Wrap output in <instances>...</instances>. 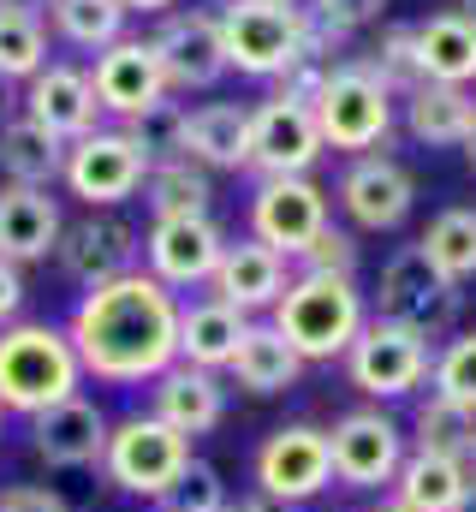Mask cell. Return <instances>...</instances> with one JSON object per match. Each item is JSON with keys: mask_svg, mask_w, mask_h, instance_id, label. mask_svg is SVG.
<instances>
[{"mask_svg": "<svg viewBox=\"0 0 476 512\" xmlns=\"http://www.w3.org/2000/svg\"><path fill=\"white\" fill-rule=\"evenodd\" d=\"M66 340L84 364V382L149 387L167 364H179V292L149 268H131L108 286L78 292Z\"/></svg>", "mask_w": 476, "mask_h": 512, "instance_id": "obj_1", "label": "cell"}, {"mask_svg": "<svg viewBox=\"0 0 476 512\" xmlns=\"http://www.w3.org/2000/svg\"><path fill=\"white\" fill-rule=\"evenodd\" d=\"M84 393V364L66 340V322H6L0 328V411L36 417Z\"/></svg>", "mask_w": 476, "mask_h": 512, "instance_id": "obj_2", "label": "cell"}, {"mask_svg": "<svg viewBox=\"0 0 476 512\" xmlns=\"http://www.w3.org/2000/svg\"><path fill=\"white\" fill-rule=\"evenodd\" d=\"M268 322L286 334V346L304 364H334L352 352V340L369 322V298L346 274H292L286 298L268 310Z\"/></svg>", "mask_w": 476, "mask_h": 512, "instance_id": "obj_3", "label": "cell"}, {"mask_svg": "<svg viewBox=\"0 0 476 512\" xmlns=\"http://www.w3.org/2000/svg\"><path fill=\"white\" fill-rule=\"evenodd\" d=\"M191 435L167 429L155 411H125L119 423H108V453H102V477L137 495V501H167L179 489V477L191 471Z\"/></svg>", "mask_w": 476, "mask_h": 512, "instance_id": "obj_4", "label": "cell"}, {"mask_svg": "<svg viewBox=\"0 0 476 512\" xmlns=\"http://www.w3.org/2000/svg\"><path fill=\"white\" fill-rule=\"evenodd\" d=\"M310 114H316V131H322L328 149L375 155V149L387 143L393 120H399V96H393L357 54H346L340 66H328V78H322Z\"/></svg>", "mask_w": 476, "mask_h": 512, "instance_id": "obj_5", "label": "cell"}, {"mask_svg": "<svg viewBox=\"0 0 476 512\" xmlns=\"http://www.w3.org/2000/svg\"><path fill=\"white\" fill-rule=\"evenodd\" d=\"M459 310H465V286L447 280L423 256V245H399L381 262V280H375V316L381 322H399L423 340H441V334H453Z\"/></svg>", "mask_w": 476, "mask_h": 512, "instance_id": "obj_6", "label": "cell"}, {"mask_svg": "<svg viewBox=\"0 0 476 512\" xmlns=\"http://www.w3.org/2000/svg\"><path fill=\"white\" fill-rule=\"evenodd\" d=\"M256 495L274 507H304L322 489H334V453H328V429L316 423H280L262 435L256 459H250Z\"/></svg>", "mask_w": 476, "mask_h": 512, "instance_id": "obj_7", "label": "cell"}, {"mask_svg": "<svg viewBox=\"0 0 476 512\" xmlns=\"http://www.w3.org/2000/svg\"><path fill=\"white\" fill-rule=\"evenodd\" d=\"M429 364H435V340H423V334H411L399 322H381V316L363 322V334H357L352 352H346L352 387L363 399H375V405L411 399L417 387L429 382Z\"/></svg>", "mask_w": 476, "mask_h": 512, "instance_id": "obj_8", "label": "cell"}, {"mask_svg": "<svg viewBox=\"0 0 476 512\" xmlns=\"http://www.w3.org/2000/svg\"><path fill=\"white\" fill-rule=\"evenodd\" d=\"M221 42L227 66L244 78H280L304 54V6H262V0H227L221 6Z\"/></svg>", "mask_w": 476, "mask_h": 512, "instance_id": "obj_9", "label": "cell"}, {"mask_svg": "<svg viewBox=\"0 0 476 512\" xmlns=\"http://www.w3.org/2000/svg\"><path fill=\"white\" fill-rule=\"evenodd\" d=\"M149 179V155L131 143L125 126H96L90 137L66 143V173L60 185L84 203V209H119L143 191Z\"/></svg>", "mask_w": 476, "mask_h": 512, "instance_id": "obj_10", "label": "cell"}, {"mask_svg": "<svg viewBox=\"0 0 476 512\" xmlns=\"http://www.w3.org/2000/svg\"><path fill=\"white\" fill-rule=\"evenodd\" d=\"M155 60H161V78H167V96H191V90H215L233 66H227V42H221V12L209 6H185V12H167L149 36Z\"/></svg>", "mask_w": 476, "mask_h": 512, "instance_id": "obj_11", "label": "cell"}, {"mask_svg": "<svg viewBox=\"0 0 476 512\" xmlns=\"http://www.w3.org/2000/svg\"><path fill=\"white\" fill-rule=\"evenodd\" d=\"M328 453H334V483L340 489H381V483L393 489V477L411 453V435L381 405H357L346 417H334Z\"/></svg>", "mask_w": 476, "mask_h": 512, "instance_id": "obj_12", "label": "cell"}, {"mask_svg": "<svg viewBox=\"0 0 476 512\" xmlns=\"http://www.w3.org/2000/svg\"><path fill=\"white\" fill-rule=\"evenodd\" d=\"M328 191L310 173H286V179H256L250 191V239L274 245L286 262L310 251V239L328 227Z\"/></svg>", "mask_w": 476, "mask_h": 512, "instance_id": "obj_13", "label": "cell"}, {"mask_svg": "<svg viewBox=\"0 0 476 512\" xmlns=\"http://www.w3.org/2000/svg\"><path fill=\"white\" fill-rule=\"evenodd\" d=\"M54 262L66 268L72 286L90 292V286H108L119 274L143 268V233H137L119 209H90L84 221H66Z\"/></svg>", "mask_w": 476, "mask_h": 512, "instance_id": "obj_14", "label": "cell"}, {"mask_svg": "<svg viewBox=\"0 0 476 512\" xmlns=\"http://www.w3.org/2000/svg\"><path fill=\"white\" fill-rule=\"evenodd\" d=\"M221 251H227V233L215 215H173V221H149L143 233V268L173 292L209 286L221 268Z\"/></svg>", "mask_w": 476, "mask_h": 512, "instance_id": "obj_15", "label": "cell"}, {"mask_svg": "<svg viewBox=\"0 0 476 512\" xmlns=\"http://www.w3.org/2000/svg\"><path fill=\"white\" fill-rule=\"evenodd\" d=\"M322 131L310 102H286L268 96L262 108H250V173L256 179H286V173H310L322 161Z\"/></svg>", "mask_w": 476, "mask_h": 512, "instance_id": "obj_16", "label": "cell"}, {"mask_svg": "<svg viewBox=\"0 0 476 512\" xmlns=\"http://www.w3.org/2000/svg\"><path fill=\"white\" fill-rule=\"evenodd\" d=\"M30 429V453L54 471H102V453H108V411L90 399V393H72L36 417H24Z\"/></svg>", "mask_w": 476, "mask_h": 512, "instance_id": "obj_17", "label": "cell"}, {"mask_svg": "<svg viewBox=\"0 0 476 512\" xmlns=\"http://www.w3.org/2000/svg\"><path fill=\"white\" fill-rule=\"evenodd\" d=\"M411 203H417V179H411L405 161H393L381 149L346 161V173H340V215L352 227H363V233H393V227H405Z\"/></svg>", "mask_w": 476, "mask_h": 512, "instance_id": "obj_18", "label": "cell"}, {"mask_svg": "<svg viewBox=\"0 0 476 512\" xmlns=\"http://www.w3.org/2000/svg\"><path fill=\"white\" fill-rule=\"evenodd\" d=\"M90 84H96L102 114H114L119 126H131L137 114L167 102V78H161V60H155L149 36H119L114 48H102L96 66H90Z\"/></svg>", "mask_w": 476, "mask_h": 512, "instance_id": "obj_19", "label": "cell"}, {"mask_svg": "<svg viewBox=\"0 0 476 512\" xmlns=\"http://www.w3.org/2000/svg\"><path fill=\"white\" fill-rule=\"evenodd\" d=\"M286 286H292V262L274 251V245H262V239H227V251H221V268H215V280H209V298H221V304H233L244 310L250 322L256 316H268L280 298H286Z\"/></svg>", "mask_w": 476, "mask_h": 512, "instance_id": "obj_20", "label": "cell"}, {"mask_svg": "<svg viewBox=\"0 0 476 512\" xmlns=\"http://www.w3.org/2000/svg\"><path fill=\"white\" fill-rule=\"evenodd\" d=\"M36 126H48L54 137L78 143L102 126V102H96V84H90V66H72V60H48L30 84H24V108Z\"/></svg>", "mask_w": 476, "mask_h": 512, "instance_id": "obj_21", "label": "cell"}, {"mask_svg": "<svg viewBox=\"0 0 476 512\" xmlns=\"http://www.w3.org/2000/svg\"><path fill=\"white\" fill-rule=\"evenodd\" d=\"M60 233H66V215H60L54 191L0 179V262H12V268L48 262L60 251Z\"/></svg>", "mask_w": 476, "mask_h": 512, "instance_id": "obj_22", "label": "cell"}, {"mask_svg": "<svg viewBox=\"0 0 476 512\" xmlns=\"http://www.w3.org/2000/svg\"><path fill=\"white\" fill-rule=\"evenodd\" d=\"M149 411L167 429H179V435L197 441V435L221 429V417H227V382L215 370H197V364H167L149 382Z\"/></svg>", "mask_w": 476, "mask_h": 512, "instance_id": "obj_23", "label": "cell"}, {"mask_svg": "<svg viewBox=\"0 0 476 512\" xmlns=\"http://www.w3.org/2000/svg\"><path fill=\"white\" fill-rule=\"evenodd\" d=\"M250 334V316L221 304V298H179V364H197V370H227L238 358V340Z\"/></svg>", "mask_w": 476, "mask_h": 512, "instance_id": "obj_24", "label": "cell"}, {"mask_svg": "<svg viewBox=\"0 0 476 512\" xmlns=\"http://www.w3.org/2000/svg\"><path fill=\"white\" fill-rule=\"evenodd\" d=\"M66 173V137L36 126L30 114H6L0 120V179L6 185H36L54 191Z\"/></svg>", "mask_w": 476, "mask_h": 512, "instance_id": "obj_25", "label": "cell"}, {"mask_svg": "<svg viewBox=\"0 0 476 512\" xmlns=\"http://www.w3.org/2000/svg\"><path fill=\"white\" fill-rule=\"evenodd\" d=\"M399 114H405V131L429 149H465L476 120V90H459V84H417L411 96H399Z\"/></svg>", "mask_w": 476, "mask_h": 512, "instance_id": "obj_26", "label": "cell"}, {"mask_svg": "<svg viewBox=\"0 0 476 512\" xmlns=\"http://www.w3.org/2000/svg\"><path fill=\"white\" fill-rule=\"evenodd\" d=\"M417 30V66L429 84H476V24L465 12H429L411 24Z\"/></svg>", "mask_w": 476, "mask_h": 512, "instance_id": "obj_27", "label": "cell"}, {"mask_svg": "<svg viewBox=\"0 0 476 512\" xmlns=\"http://www.w3.org/2000/svg\"><path fill=\"white\" fill-rule=\"evenodd\" d=\"M227 376H233L244 393H256V399H274V393H292V387H298L304 358L286 346V334H280L274 322H250V334L238 340V358L227 364Z\"/></svg>", "mask_w": 476, "mask_h": 512, "instance_id": "obj_28", "label": "cell"}, {"mask_svg": "<svg viewBox=\"0 0 476 512\" xmlns=\"http://www.w3.org/2000/svg\"><path fill=\"white\" fill-rule=\"evenodd\" d=\"M185 149L209 173L250 167V108H238V102H197L191 108V131H185Z\"/></svg>", "mask_w": 476, "mask_h": 512, "instance_id": "obj_29", "label": "cell"}, {"mask_svg": "<svg viewBox=\"0 0 476 512\" xmlns=\"http://www.w3.org/2000/svg\"><path fill=\"white\" fill-rule=\"evenodd\" d=\"M471 465L465 459H441V453H405L399 477H393V501L411 512H459L471 495Z\"/></svg>", "mask_w": 476, "mask_h": 512, "instance_id": "obj_30", "label": "cell"}, {"mask_svg": "<svg viewBox=\"0 0 476 512\" xmlns=\"http://www.w3.org/2000/svg\"><path fill=\"white\" fill-rule=\"evenodd\" d=\"M143 209L149 221H173V215H215V179L197 161H155L143 179Z\"/></svg>", "mask_w": 476, "mask_h": 512, "instance_id": "obj_31", "label": "cell"}, {"mask_svg": "<svg viewBox=\"0 0 476 512\" xmlns=\"http://www.w3.org/2000/svg\"><path fill=\"white\" fill-rule=\"evenodd\" d=\"M48 66V18L36 0H0V84H30Z\"/></svg>", "mask_w": 476, "mask_h": 512, "instance_id": "obj_32", "label": "cell"}, {"mask_svg": "<svg viewBox=\"0 0 476 512\" xmlns=\"http://www.w3.org/2000/svg\"><path fill=\"white\" fill-rule=\"evenodd\" d=\"M476 447V411L429 393L411 417V453H441V459H471Z\"/></svg>", "mask_w": 476, "mask_h": 512, "instance_id": "obj_33", "label": "cell"}, {"mask_svg": "<svg viewBox=\"0 0 476 512\" xmlns=\"http://www.w3.org/2000/svg\"><path fill=\"white\" fill-rule=\"evenodd\" d=\"M423 256L447 274V280H476V209L471 203H453V209H441L429 227H423Z\"/></svg>", "mask_w": 476, "mask_h": 512, "instance_id": "obj_34", "label": "cell"}, {"mask_svg": "<svg viewBox=\"0 0 476 512\" xmlns=\"http://www.w3.org/2000/svg\"><path fill=\"white\" fill-rule=\"evenodd\" d=\"M48 18H54L60 42L102 54V48H114L119 36H125V18L131 12L119 0H48Z\"/></svg>", "mask_w": 476, "mask_h": 512, "instance_id": "obj_35", "label": "cell"}, {"mask_svg": "<svg viewBox=\"0 0 476 512\" xmlns=\"http://www.w3.org/2000/svg\"><path fill=\"white\" fill-rule=\"evenodd\" d=\"M393 96H411L417 84H423V66H417V30L411 24H381V36H375V48L369 54H357Z\"/></svg>", "mask_w": 476, "mask_h": 512, "instance_id": "obj_36", "label": "cell"}, {"mask_svg": "<svg viewBox=\"0 0 476 512\" xmlns=\"http://www.w3.org/2000/svg\"><path fill=\"white\" fill-rule=\"evenodd\" d=\"M125 131H131V143L149 155V167H155V161H191V149H185L191 108H185V102H173V96H167V102H155L149 114H137Z\"/></svg>", "mask_w": 476, "mask_h": 512, "instance_id": "obj_37", "label": "cell"}, {"mask_svg": "<svg viewBox=\"0 0 476 512\" xmlns=\"http://www.w3.org/2000/svg\"><path fill=\"white\" fill-rule=\"evenodd\" d=\"M429 387H435L441 399H453V405L476 411V328L471 334H453V340L435 352V364H429Z\"/></svg>", "mask_w": 476, "mask_h": 512, "instance_id": "obj_38", "label": "cell"}, {"mask_svg": "<svg viewBox=\"0 0 476 512\" xmlns=\"http://www.w3.org/2000/svg\"><path fill=\"white\" fill-rule=\"evenodd\" d=\"M298 274H346V280H357V239L346 227L328 221V227L310 239V251L298 256Z\"/></svg>", "mask_w": 476, "mask_h": 512, "instance_id": "obj_39", "label": "cell"}, {"mask_svg": "<svg viewBox=\"0 0 476 512\" xmlns=\"http://www.w3.org/2000/svg\"><path fill=\"white\" fill-rule=\"evenodd\" d=\"M209 507H227V483L209 459H191V471L179 477V489L161 501V512H209Z\"/></svg>", "mask_w": 476, "mask_h": 512, "instance_id": "obj_40", "label": "cell"}, {"mask_svg": "<svg viewBox=\"0 0 476 512\" xmlns=\"http://www.w3.org/2000/svg\"><path fill=\"white\" fill-rule=\"evenodd\" d=\"M304 12H316L328 30H340V36H357V30H369V24H381V12H387V0H304Z\"/></svg>", "mask_w": 476, "mask_h": 512, "instance_id": "obj_41", "label": "cell"}, {"mask_svg": "<svg viewBox=\"0 0 476 512\" xmlns=\"http://www.w3.org/2000/svg\"><path fill=\"white\" fill-rule=\"evenodd\" d=\"M0 512H72V507L48 483H12V489H0Z\"/></svg>", "mask_w": 476, "mask_h": 512, "instance_id": "obj_42", "label": "cell"}, {"mask_svg": "<svg viewBox=\"0 0 476 512\" xmlns=\"http://www.w3.org/2000/svg\"><path fill=\"white\" fill-rule=\"evenodd\" d=\"M18 316H24V268L0 262V328L18 322Z\"/></svg>", "mask_w": 476, "mask_h": 512, "instance_id": "obj_43", "label": "cell"}, {"mask_svg": "<svg viewBox=\"0 0 476 512\" xmlns=\"http://www.w3.org/2000/svg\"><path fill=\"white\" fill-rule=\"evenodd\" d=\"M119 6H125V12H143V18H167L179 0H119Z\"/></svg>", "mask_w": 476, "mask_h": 512, "instance_id": "obj_44", "label": "cell"}, {"mask_svg": "<svg viewBox=\"0 0 476 512\" xmlns=\"http://www.w3.org/2000/svg\"><path fill=\"white\" fill-rule=\"evenodd\" d=\"M233 512H286V507H274V501H262V495H250V501H233Z\"/></svg>", "mask_w": 476, "mask_h": 512, "instance_id": "obj_45", "label": "cell"}, {"mask_svg": "<svg viewBox=\"0 0 476 512\" xmlns=\"http://www.w3.org/2000/svg\"><path fill=\"white\" fill-rule=\"evenodd\" d=\"M465 161H471V173H476V120H471V137H465Z\"/></svg>", "mask_w": 476, "mask_h": 512, "instance_id": "obj_46", "label": "cell"}, {"mask_svg": "<svg viewBox=\"0 0 476 512\" xmlns=\"http://www.w3.org/2000/svg\"><path fill=\"white\" fill-rule=\"evenodd\" d=\"M369 512H411V507H399V501H381V507H369Z\"/></svg>", "mask_w": 476, "mask_h": 512, "instance_id": "obj_47", "label": "cell"}, {"mask_svg": "<svg viewBox=\"0 0 476 512\" xmlns=\"http://www.w3.org/2000/svg\"><path fill=\"white\" fill-rule=\"evenodd\" d=\"M459 12H465V18L476 24V0H459Z\"/></svg>", "mask_w": 476, "mask_h": 512, "instance_id": "obj_48", "label": "cell"}, {"mask_svg": "<svg viewBox=\"0 0 476 512\" xmlns=\"http://www.w3.org/2000/svg\"><path fill=\"white\" fill-rule=\"evenodd\" d=\"M459 512H476V483H471V495H465V507H459Z\"/></svg>", "mask_w": 476, "mask_h": 512, "instance_id": "obj_49", "label": "cell"}, {"mask_svg": "<svg viewBox=\"0 0 476 512\" xmlns=\"http://www.w3.org/2000/svg\"><path fill=\"white\" fill-rule=\"evenodd\" d=\"M262 6H304V0H262Z\"/></svg>", "mask_w": 476, "mask_h": 512, "instance_id": "obj_50", "label": "cell"}, {"mask_svg": "<svg viewBox=\"0 0 476 512\" xmlns=\"http://www.w3.org/2000/svg\"><path fill=\"white\" fill-rule=\"evenodd\" d=\"M0 120H6V84H0Z\"/></svg>", "mask_w": 476, "mask_h": 512, "instance_id": "obj_51", "label": "cell"}, {"mask_svg": "<svg viewBox=\"0 0 476 512\" xmlns=\"http://www.w3.org/2000/svg\"><path fill=\"white\" fill-rule=\"evenodd\" d=\"M465 465H471V477H476V447H471V459H465Z\"/></svg>", "mask_w": 476, "mask_h": 512, "instance_id": "obj_52", "label": "cell"}, {"mask_svg": "<svg viewBox=\"0 0 476 512\" xmlns=\"http://www.w3.org/2000/svg\"><path fill=\"white\" fill-rule=\"evenodd\" d=\"M209 512H233V501H227V507H209Z\"/></svg>", "mask_w": 476, "mask_h": 512, "instance_id": "obj_53", "label": "cell"}, {"mask_svg": "<svg viewBox=\"0 0 476 512\" xmlns=\"http://www.w3.org/2000/svg\"><path fill=\"white\" fill-rule=\"evenodd\" d=\"M0 423H6V411H0Z\"/></svg>", "mask_w": 476, "mask_h": 512, "instance_id": "obj_54", "label": "cell"}]
</instances>
